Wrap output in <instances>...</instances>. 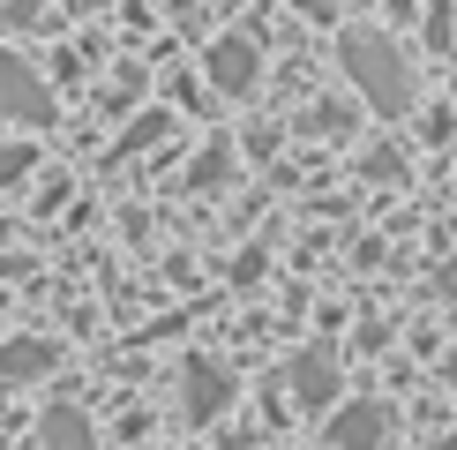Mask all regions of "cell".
Wrapping results in <instances>:
<instances>
[{
	"mask_svg": "<svg viewBox=\"0 0 457 450\" xmlns=\"http://www.w3.org/2000/svg\"><path fill=\"white\" fill-rule=\"evenodd\" d=\"M293 398L300 405H330L337 398V361L330 353H300L293 361Z\"/></svg>",
	"mask_w": 457,
	"mask_h": 450,
	"instance_id": "cell-7",
	"label": "cell"
},
{
	"mask_svg": "<svg viewBox=\"0 0 457 450\" xmlns=\"http://www.w3.org/2000/svg\"><path fill=\"white\" fill-rule=\"evenodd\" d=\"M37 450H98V436L75 405H46L37 412Z\"/></svg>",
	"mask_w": 457,
	"mask_h": 450,
	"instance_id": "cell-6",
	"label": "cell"
},
{
	"mask_svg": "<svg viewBox=\"0 0 457 450\" xmlns=\"http://www.w3.org/2000/svg\"><path fill=\"white\" fill-rule=\"evenodd\" d=\"M443 293H450V300H457V271H443Z\"/></svg>",
	"mask_w": 457,
	"mask_h": 450,
	"instance_id": "cell-11",
	"label": "cell"
},
{
	"mask_svg": "<svg viewBox=\"0 0 457 450\" xmlns=\"http://www.w3.org/2000/svg\"><path fill=\"white\" fill-rule=\"evenodd\" d=\"M53 361H61V353H53L46 338H8V346H0V383H30V375H46Z\"/></svg>",
	"mask_w": 457,
	"mask_h": 450,
	"instance_id": "cell-8",
	"label": "cell"
},
{
	"mask_svg": "<svg viewBox=\"0 0 457 450\" xmlns=\"http://www.w3.org/2000/svg\"><path fill=\"white\" fill-rule=\"evenodd\" d=\"M0 105H8L15 121H30V128H37V121H53L46 90L30 83V68H23V61H0Z\"/></svg>",
	"mask_w": 457,
	"mask_h": 450,
	"instance_id": "cell-5",
	"label": "cell"
},
{
	"mask_svg": "<svg viewBox=\"0 0 457 450\" xmlns=\"http://www.w3.org/2000/svg\"><path fill=\"white\" fill-rule=\"evenodd\" d=\"M225 398H233V383H225L218 361H187L180 368V412H187V421H218Z\"/></svg>",
	"mask_w": 457,
	"mask_h": 450,
	"instance_id": "cell-3",
	"label": "cell"
},
{
	"mask_svg": "<svg viewBox=\"0 0 457 450\" xmlns=\"http://www.w3.org/2000/svg\"><path fill=\"white\" fill-rule=\"evenodd\" d=\"M15 173H30V150H0V180H15Z\"/></svg>",
	"mask_w": 457,
	"mask_h": 450,
	"instance_id": "cell-9",
	"label": "cell"
},
{
	"mask_svg": "<svg viewBox=\"0 0 457 450\" xmlns=\"http://www.w3.org/2000/svg\"><path fill=\"white\" fill-rule=\"evenodd\" d=\"M255 75H262V46L240 38V30H225L211 46V83L225 90V98H240V90H255Z\"/></svg>",
	"mask_w": 457,
	"mask_h": 450,
	"instance_id": "cell-2",
	"label": "cell"
},
{
	"mask_svg": "<svg viewBox=\"0 0 457 450\" xmlns=\"http://www.w3.org/2000/svg\"><path fill=\"white\" fill-rule=\"evenodd\" d=\"M383 436H390V412L375 398H360L330 421V450H383Z\"/></svg>",
	"mask_w": 457,
	"mask_h": 450,
	"instance_id": "cell-4",
	"label": "cell"
},
{
	"mask_svg": "<svg viewBox=\"0 0 457 450\" xmlns=\"http://www.w3.org/2000/svg\"><path fill=\"white\" fill-rule=\"evenodd\" d=\"M337 61H345V75L368 90L375 112H405V105H412V61L397 53V38H383V30H345V38H337Z\"/></svg>",
	"mask_w": 457,
	"mask_h": 450,
	"instance_id": "cell-1",
	"label": "cell"
},
{
	"mask_svg": "<svg viewBox=\"0 0 457 450\" xmlns=\"http://www.w3.org/2000/svg\"><path fill=\"white\" fill-rule=\"evenodd\" d=\"M293 8H300V15H330V0H293Z\"/></svg>",
	"mask_w": 457,
	"mask_h": 450,
	"instance_id": "cell-10",
	"label": "cell"
}]
</instances>
